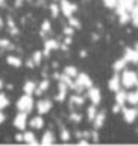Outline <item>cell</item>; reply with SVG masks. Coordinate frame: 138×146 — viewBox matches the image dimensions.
<instances>
[{"label": "cell", "mask_w": 138, "mask_h": 146, "mask_svg": "<svg viewBox=\"0 0 138 146\" xmlns=\"http://www.w3.org/2000/svg\"><path fill=\"white\" fill-rule=\"evenodd\" d=\"M112 11L120 25H132L138 29V0H117Z\"/></svg>", "instance_id": "6da1fadb"}, {"label": "cell", "mask_w": 138, "mask_h": 146, "mask_svg": "<svg viewBox=\"0 0 138 146\" xmlns=\"http://www.w3.org/2000/svg\"><path fill=\"white\" fill-rule=\"evenodd\" d=\"M34 98H32V94H27L24 93V96H21L20 99L17 100V110L18 111H24L29 114L32 111V108H34Z\"/></svg>", "instance_id": "7a4b0ae2"}, {"label": "cell", "mask_w": 138, "mask_h": 146, "mask_svg": "<svg viewBox=\"0 0 138 146\" xmlns=\"http://www.w3.org/2000/svg\"><path fill=\"white\" fill-rule=\"evenodd\" d=\"M86 96H88V99L91 100V104L94 105H100V102H102V93H100V88L99 87H90L88 91H86Z\"/></svg>", "instance_id": "3957f363"}, {"label": "cell", "mask_w": 138, "mask_h": 146, "mask_svg": "<svg viewBox=\"0 0 138 146\" xmlns=\"http://www.w3.org/2000/svg\"><path fill=\"white\" fill-rule=\"evenodd\" d=\"M14 126L17 128L18 131H24L27 126V113L24 111H18V114L14 119Z\"/></svg>", "instance_id": "277c9868"}, {"label": "cell", "mask_w": 138, "mask_h": 146, "mask_svg": "<svg viewBox=\"0 0 138 146\" xmlns=\"http://www.w3.org/2000/svg\"><path fill=\"white\" fill-rule=\"evenodd\" d=\"M59 8H61V12L65 15L67 18L71 17L73 14L77 11V6L75 3H70L68 0H61V5H59Z\"/></svg>", "instance_id": "5b68a950"}, {"label": "cell", "mask_w": 138, "mask_h": 146, "mask_svg": "<svg viewBox=\"0 0 138 146\" xmlns=\"http://www.w3.org/2000/svg\"><path fill=\"white\" fill-rule=\"evenodd\" d=\"M75 79H76V84L79 87H82L84 90H88L90 87H93V81H91V78L86 73H79Z\"/></svg>", "instance_id": "8992f818"}, {"label": "cell", "mask_w": 138, "mask_h": 146, "mask_svg": "<svg viewBox=\"0 0 138 146\" xmlns=\"http://www.w3.org/2000/svg\"><path fill=\"white\" fill-rule=\"evenodd\" d=\"M50 110H52V100L50 99H40L38 102H36V111H38V114H46L49 113Z\"/></svg>", "instance_id": "52a82bcc"}, {"label": "cell", "mask_w": 138, "mask_h": 146, "mask_svg": "<svg viewBox=\"0 0 138 146\" xmlns=\"http://www.w3.org/2000/svg\"><path fill=\"white\" fill-rule=\"evenodd\" d=\"M68 88H70V87H68L64 81H59V82H58V96H56V100H58V102H64V100H65Z\"/></svg>", "instance_id": "ba28073f"}, {"label": "cell", "mask_w": 138, "mask_h": 146, "mask_svg": "<svg viewBox=\"0 0 138 146\" xmlns=\"http://www.w3.org/2000/svg\"><path fill=\"white\" fill-rule=\"evenodd\" d=\"M108 88L111 90L112 93H116V91L120 88V76H118V73L114 72L112 76L109 78V81H108Z\"/></svg>", "instance_id": "9c48e42d"}, {"label": "cell", "mask_w": 138, "mask_h": 146, "mask_svg": "<svg viewBox=\"0 0 138 146\" xmlns=\"http://www.w3.org/2000/svg\"><path fill=\"white\" fill-rule=\"evenodd\" d=\"M56 49H59V43L56 40H47L44 43V56H49L50 55V52H52V50H56Z\"/></svg>", "instance_id": "30bf717a"}, {"label": "cell", "mask_w": 138, "mask_h": 146, "mask_svg": "<svg viewBox=\"0 0 138 146\" xmlns=\"http://www.w3.org/2000/svg\"><path fill=\"white\" fill-rule=\"evenodd\" d=\"M85 104V96H81L79 93L70 96V107L75 108V107H81V105Z\"/></svg>", "instance_id": "8fae6325"}, {"label": "cell", "mask_w": 138, "mask_h": 146, "mask_svg": "<svg viewBox=\"0 0 138 146\" xmlns=\"http://www.w3.org/2000/svg\"><path fill=\"white\" fill-rule=\"evenodd\" d=\"M29 125H30L32 129H41V128L44 126V120H43V117H41V114L32 117L29 120Z\"/></svg>", "instance_id": "7c38bea8"}, {"label": "cell", "mask_w": 138, "mask_h": 146, "mask_svg": "<svg viewBox=\"0 0 138 146\" xmlns=\"http://www.w3.org/2000/svg\"><path fill=\"white\" fill-rule=\"evenodd\" d=\"M103 123H105V111H103V110H99L97 116H96L94 122H93V126H94V129H96V131H97V129H100V128L103 126Z\"/></svg>", "instance_id": "4fadbf2b"}, {"label": "cell", "mask_w": 138, "mask_h": 146, "mask_svg": "<svg viewBox=\"0 0 138 146\" xmlns=\"http://www.w3.org/2000/svg\"><path fill=\"white\" fill-rule=\"evenodd\" d=\"M97 113H99V110H97V105H94V104H91L88 108H86V119L93 123L94 122V119L96 116H97Z\"/></svg>", "instance_id": "5bb4252c"}, {"label": "cell", "mask_w": 138, "mask_h": 146, "mask_svg": "<svg viewBox=\"0 0 138 146\" xmlns=\"http://www.w3.org/2000/svg\"><path fill=\"white\" fill-rule=\"evenodd\" d=\"M23 137H24V140H23V141H24L26 145H38V143H40L32 131H26L24 134H23Z\"/></svg>", "instance_id": "9a60e30c"}, {"label": "cell", "mask_w": 138, "mask_h": 146, "mask_svg": "<svg viewBox=\"0 0 138 146\" xmlns=\"http://www.w3.org/2000/svg\"><path fill=\"white\" fill-rule=\"evenodd\" d=\"M40 143H41V145H53V143H55V135H53V132H52V131H46L44 134H43V139H41Z\"/></svg>", "instance_id": "2e32d148"}, {"label": "cell", "mask_w": 138, "mask_h": 146, "mask_svg": "<svg viewBox=\"0 0 138 146\" xmlns=\"http://www.w3.org/2000/svg\"><path fill=\"white\" fill-rule=\"evenodd\" d=\"M35 90H36V84L34 81H26L24 84H23V91L27 94H34Z\"/></svg>", "instance_id": "e0dca14e"}, {"label": "cell", "mask_w": 138, "mask_h": 146, "mask_svg": "<svg viewBox=\"0 0 138 146\" xmlns=\"http://www.w3.org/2000/svg\"><path fill=\"white\" fill-rule=\"evenodd\" d=\"M6 62L9 64V66H12V67H21V58L20 56H15V55H9V56L6 58Z\"/></svg>", "instance_id": "ac0fdd59"}, {"label": "cell", "mask_w": 138, "mask_h": 146, "mask_svg": "<svg viewBox=\"0 0 138 146\" xmlns=\"http://www.w3.org/2000/svg\"><path fill=\"white\" fill-rule=\"evenodd\" d=\"M47 88H49V79H43V81H41L40 84H38V87H36L35 94H36V96H41Z\"/></svg>", "instance_id": "d6986e66"}, {"label": "cell", "mask_w": 138, "mask_h": 146, "mask_svg": "<svg viewBox=\"0 0 138 146\" xmlns=\"http://www.w3.org/2000/svg\"><path fill=\"white\" fill-rule=\"evenodd\" d=\"M64 73H65L67 76H70V78H76L77 75H79V72H77V68L75 66H67L65 68H64Z\"/></svg>", "instance_id": "ffe728a7"}, {"label": "cell", "mask_w": 138, "mask_h": 146, "mask_svg": "<svg viewBox=\"0 0 138 146\" xmlns=\"http://www.w3.org/2000/svg\"><path fill=\"white\" fill-rule=\"evenodd\" d=\"M59 139H61L62 141H68L71 139V134L68 132L67 128H64L62 125H61V132H59Z\"/></svg>", "instance_id": "44dd1931"}, {"label": "cell", "mask_w": 138, "mask_h": 146, "mask_svg": "<svg viewBox=\"0 0 138 146\" xmlns=\"http://www.w3.org/2000/svg\"><path fill=\"white\" fill-rule=\"evenodd\" d=\"M43 56H44L43 52H40V50H35L34 55H32V59H34L35 66H40V64H41V58H43Z\"/></svg>", "instance_id": "7402d4cb"}, {"label": "cell", "mask_w": 138, "mask_h": 146, "mask_svg": "<svg viewBox=\"0 0 138 146\" xmlns=\"http://www.w3.org/2000/svg\"><path fill=\"white\" fill-rule=\"evenodd\" d=\"M8 105H9V99H8V96L5 94V93H0V110L6 108Z\"/></svg>", "instance_id": "603a6c76"}, {"label": "cell", "mask_w": 138, "mask_h": 146, "mask_svg": "<svg viewBox=\"0 0 138 146\" xmlns=\"http://www.w3.org/2000/svg\"><path fill=\"white\" fill-rule=\"evenodd\" d=\"M49 8H50V14H52V17H53V18H56V17L59 15V11H61V8H59L56 3H52Z\"/></svg>", "instance_id": "cb8c5ba5"}, {"label": "cell", "mask_w": 138, "mask_h": 146, "mask_svg": "<svg viewBox=\"0 0 138 146\" xmlns=\"http://www.w3.org/2000/svg\"><path fill=\"white\" fill-rule=\"evenodd\" d=\"M68 25H70L71 27H75V29H81V21L77 20V18H75V17H68Z\"/></svg>", "instance_id": "d4e9b609"}, {"label": "cell", "mask_w": 138, "mask_h": 146, "mask_svg": "<svg viewBox=\"0 0 138 146\" xmlns=\"http://www.w3.org/2000/svg\"><path fill=\"white\" fill-rule=\"evenodd\" d=\"M102 2H103V5L108 9H114V8L117 6V0H102Z\"/></svg>", "instance_id": "484cf974"}, {"label": "cell", "mask_w": 138, "mask_h": 146, "mask_svg": "<svg viewBox=\"0 0 138 146\" xmlns=\"http://www.w3.org/2000/svg\"><path fill=\"white\" fill-rule=\"evenodd\" d=\"M0 47L2 49H14V44L8 40H0Z\"/></svg>", "instance_id": "4316f807"}, {"label": "cell", "mask_w": 138, "mask_h": 146, "mask_svg": "<svg viewBox=\"0 0 138 146\" xmlns=\"http://www.w3.org/2000/svg\"><path fill=\"white\" fill-rule=\"evenodd\" d=\"M70 120H73L75 123H79V122L82 120V116H81L79 113H73V111H71V114H70Z\"/></svg>", "instance_id": "83f0119b"}, {"label": "cell", "mask_w": 138, "mask_h": 146, "mask_svg": "<svg viewBox=\"0 0 138 146\" xmlns=\"http://www.w3.org/2000/svg\"><path fill=\"white\" fill-rule=\"evenodd\" d=\"M73 34H75V27H71L70 25H68L67 27H64V35H67V36H71Z\"/></svg>", "instance_id": "f1b7e54d"}, {"label": "cell", "mask_w": 138, "mask_h": 146, "mask_svg": "<svg viewBox=\"0 0 138 146\" xmlns=\"http://www.w3.org/2000/svg\"><path fill=\"white\" fill-rule=\"evenodd\" d=\"M41 27H43V32H49L50 29H52V23H50L49 20H44V21H43V26H41Z\"/></svg>", "instance_id": "f546056e"}, {"label": "cell", "mask_w": 138, "mask_h": 146, "mask_svg": "<svg viewBox=\"0 0 138 146\" xmlns=\"http://www.w3.org/2000/svg\"><path fill=\"white\" fill-rule=\"evenodd\" d=\"M77 145H90V140L88 139H81L77 141Z\"/></svg>", "instance_id": "4dcf8cb0"}, {"label": "cell", "mask_w": 138, "mask_h": 146, "mask_svg": "<svg viewBox=\"0 0 138 146\" xmlns=\"http://www.w3.org/2000/svg\"><path fill=\"white\" fill-rule=\"evenodd\" d=\"M5 119H6V116H5V113L2 111V110H0V125H2V123L5 122Z\"/></svg>", "instance_id": "1f68e13d"}, {"label": "cell", "mask_w": 138, "mask_h": 146, "mask_svg": "<svg viewBox=\"0 0 138 146\" xmlns=\"http://www.w3.org/2000/svg\"><path fill=\"white\" fill-rule=\"evenodd\" d=\"M26 66H27V67H34V66H35L34 59H29V61H26Z\"/></svg>", "instance_id": "d6a6232c"}, {"label": "cell", "mask_w": 138, "mask_h": 146, "mask_svg": "<svg viewBox=\"0 0 138 146\" xmlns=\"http://www.w3.org/2000/svg\"><path fill=\"white\" fill-rule=\"evenodd\" d=\"M15 140L17 141H23V140H24V137H23V134H17L15 135Z\"/></svg>", "instance_id": "836d02e7"}, {"label": "cell", "mask_w": 138, "mask_h": 146, "mask_svg": "<svg viewBox=\"0 0 138 146\" xmlns=\"http://www.w3.org/2000/svg\"><path fill=\"white\" fill-rule=\"evenodd\" d=\"M70 43H71V36H67V38H65V44L68 46Z\"/></svg>", "instance_id": "e575fe53"}, {"label": "cell", "mask_w": 138, "mask_h": 146, "mask_svg": "<svg viewBox=\"0 0 138 146\" xmlns=\"http://www.w3.org/2000/svg\"><path fill=\"white\" fill-rule=\"evenodd\" d=\"M81 56H82V58L86 56V52H85V50H81Z\"/></svg>", "instance_id": "d590c367"}, {"label": "cell", "mask_w": 138, "mask_h": 146, "mask_svg": "<svg viewBox=\"0 0 138 146\" xmlns=\"http://www.w3.org/2000/svg\"><path fill=\"white\" fill-rule=\"evenodd\" d=\"M21 2H23V0H15V6H20Z\"/></svg>", "instance_id": "8d00e7d4"}, {"label": "cell", "mask_w": 138, "mask_h": 146, "mask_svg": "<svg viewBox=\"0 0 138 146\" xmlns=\"http://www.w3.org/2000/svg\"><path fill=\"white\" fill-rule=\"evenodd\" d=\"M5 3H6V0H0V8L5 6Z\"/></svg>", "instance_id": "74e56055"}, {"label": "cell", "mask_w": 138, "mask_h": 146, "mask_svg": "<svg viewBox=\"0 0 138 146\" xmlns=\"http://www.w3.org/2000/svg\"><path fill=\"white\" fill-rule=\"evenodd\" d=\"M0 27H3V18L0 17Z\"/></svg>", "instance_id": "f35d334b"}, {"label": "cell", "mask_w": 138, "mask_h": 146, "mask_svg": "<svg viewBox=\"0 0 138 146\" xmlns=\"http://www.w3.org/2000/svg\"><path fill=\"white\" fill-rule=\"evenodd\" d=\"M2 88H3V81L0 79V90H2Z\"/></svg>", "instance_id": "ab89813d"}, {"label": "cell", "mask_w": 138, "mask_h": 146, "mask_svg": "<svg viewBox=\"0 0 138 146\" xmlns=\"http://www.w3.org/2000/svg\"><path fill=\"white\" fill-rule=\"evenodd\" d=\"M53 2H61V0H53Z\"/></svg>", "instance_id": "60d3db41"}]
</instances>
